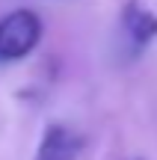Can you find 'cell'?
Wrapping results in <instances>:
<instances>
[{
  "label": "cell",
  "instance_id": "1",
  "mask_svg": "<svg viewBox=\"0 0 157 160\" xmlns=\"http://www.w3.org/2000/svg\"><path fill=\"white\" fill-rule=\"evenodd\" d=\"M42 18L30 9H15L0 18V62H15L42 42Z\"/></svg>",
  "mask_w": 157,
  "mask_h": 160
},
{
  "label": "cell",
  "instance_id": "2",
  "mask_svg": "<svg viewBox=\"0 0 157 160\" xmlns=\"http://www.w3.org/2000/svg\"><path fill=\"white\" fill-rule=\"evenodd\" d=\"M83 148V137L74 131V128L62 125V122H53L45 133H42L39 151H36V160H77Z\"/></svg>",
  "mask_w": 157,
  "mask_h": 160
},
{
  "label": "cell",
  "instance_id": "3",
  "mask_svg": "<svg viewBox=\"0 0 157 160\" xmlns=\"http://www.w3.org/2000/svg\"><path fill=\"white\" fill-rule=\"evenodd\" d=\"M122 27L136 48H145L157 39V15L140 0H128L122 6Z\"/></svg>",
  "mask_w": 157,
  "mask_h": 160
}]
</instances>
